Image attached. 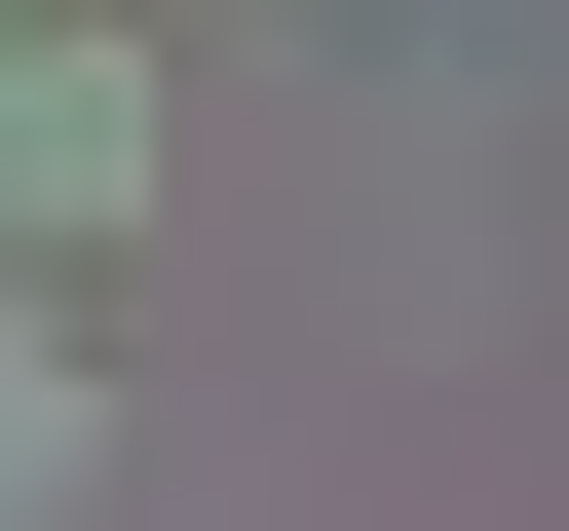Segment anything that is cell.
<instances>
[{
  "label": "cell",
  "mask_w": 569,
  "mask_h": 531,
  "mask_svg": "<svg viewBox=\"0 0 569 531\" xmlns=\"http://www.w3.org/2000/svg\"><path fill=\"white\" fill-rule=\"evenodd\" d=\"M0 228H152V39H77V0H39V77H0Z\"/></svg>",
  "instance_id": "6da1fadb"
},
{
  "label": "cell",
  "mask_w": 569,
  "mask_h": 531,
  "mask_svg": "<svg viewBox=\"0 0 569 531\" xmlns=\"http://www.w3.org/2000/svg\"><path fill=\"white\" fill-rule=\"evenodd\" d=\"M39 493H77V304L0 266V531H39Z\"/></svg>",
  "instance_id": "7a4b0ae2"
},
{
  "label": "cell",
  "mask_w": 569,
  "mask_h": 531,
  "mask_svg": "<svg viewBox=\"0 0 569 531\" xmlns=\"http://www.w3.org/2000/svg\"><path fill=\"white\" fill-rule=\"evenodd\" d=\"M0 77H39V0H0Z\"/></svg>",
  "instance_id": "3957f363"
}]
</instances>
